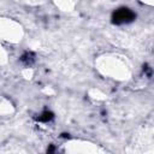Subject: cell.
<instances>
[{"label":"cell","mask_w":154,"mask_h":154,"mask_svg":"<svg viewBox=\"0 0 154 154\" xmlns=\"http://www.w3.org/2000/svg\"><path fill=\"white\" fill-rule=\"evenodd\" d=\"M53 117H54V114L51 111H45V112L41 113V116H38L37 120L38 122H43V123H48V122H51L53 119Z\"/></svg>","instance_id":"3957f363"},{"label":"cell","mask_w":154,"mask_h":154,"mask_svg":"<svg viewBox=\"0 0 154 154\" xmlns=\"http://www.w3.org/2000/svg\"><path fill=\"white\" fill-rule=\"evenodd\" d=\"M20 61L24 65H31L35 61V55L31 52H25L22 57H20Z\"/></svg>","instance_id":"7a4b0ae2"},{"label":"cell","mask_w":154,"mask_h":154,"mask_svg":"<svg viewBox=\"0 0 154 154\" xmlns=\"http://www.w3.org/2000/svg\"><path fill=\"white\" fill-rule=\"evenodd\" d=\"M135 18H136V13L128 7H119L112 13V23L117 25L131 23L135 20Z\"/></svg>","instance_id":"6da1fadb"}]
</instances>
